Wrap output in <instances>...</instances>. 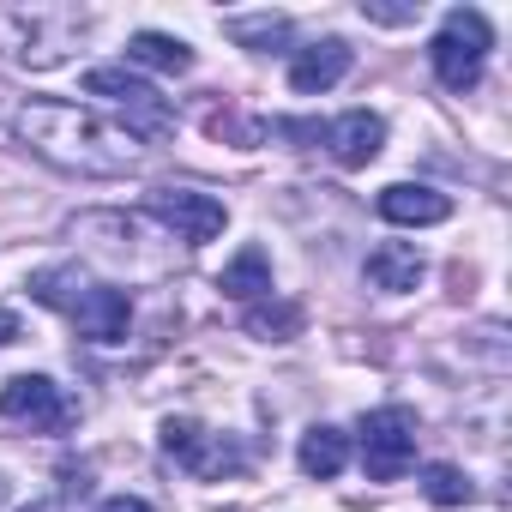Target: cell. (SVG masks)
Wrapping results in <instances>:
<instances>
[{
  "mask_svg": "<svg viewBox=\"0 0 512 512\" xmlns=\"http://www.w3.org/2000/svg\"><path fill=\"white\" fill-rule=\"evenodd\" d=\"M7 494H13V482H7V470H0V506H7Z\"/></svg>",
  "mask_w": 512,
  "mask_h": 512,
  "instance_id": "24",
  "label": "cell"
},
{
  "mask_svg": "<svg viewBox=\"0 0 512 512\" xmlns=\"http://www.w3.org/2000/svg\"><path fill=\"white\" fill-rule=\"evenodd\" d=\"M362 19H368V25H416V19H422V0H404V7H386V0H362Z\"/></svg>",
  "mask_w": 512,
  "mask_h": 512,
  "instance_id": "21",
  "label": "cell"
},
{
  "mask_svg": "<svg viewBox=\"0 0 512 512\" xmlns=\"http://www.w3.org/2000/svg\"><path fill=\"white\" fill-rule=\"evenodd\" d=\"M488 49H494V31H488V19H482L476 7H452V13L440 19L434 43H428L434 79H440L446 91H470V85L482 79V67H488Z\"/></svg>",
  "mask_w": 512,
  "mask_h": 512,
  "instance_id": "4",
  "label": "cell"
},
{
  "mask_svg": "<svg viewBox=\"0 0 512 512\" xmlns=\"http://www.w3.org/2000/svg\"><path fill=\"white\" fill-rule=\"evenodd\" d=\"M91 31V13L85 7H0V55L13 67H31V73H49L61 67Z\"/></svg>",
  "mask_w": 512,
  "mask_h": 512,
  "instance_id": "3",
  "label": "cell"
},
{
  "mask_svg": "<svg viewBox=\"0 0 512 512\" xmlns=\"http://www.w3.org/2000/svg\"><path fill=\"white\" fill-rule=\"evenodd\" d=\"M19 338H25L19 314H13V308H0V344H19Z\"/></svg>",
  "mask_w": 512,
  "mask_h": 512,
  "instance_id": "23",
  "label": "cell"
},
{
  "mask_svg": "<svg viewBox=\"0 0 512 512\" xmlns=\"http://www.w3.org/2000/svg\"><path fill=\"white\" fill-rule=\"evenodd\" d=\"M247 332H253V338L284 344V338H296V332H302V308H290V302H284V308H253V314H247Z\"/></svg>",
  "mask_w": 512,
  "mask_h": 512,
  "instance_id": "20",
  "label": "cell"
},
{
  "mask_svg": "<svg viewBox=\"0 0 512 512\" xmlns=\"http://www.w3.org/2000/svg\"><path fill=\"white\" fill-rule=\"evenodd\" d=\"M217 290L229 302H260V296H272V260H266V247H241L235 260L223 266Z\"/></svg>",
  "mask_w": 512,
  "mask_h": 512,
  "instance_id": "16",
  "label": "cell"
},
{
  "mask_svg": "<svg viewBox=\"0 0 512 512\" xmlns=\"http://www.w3.org/2000/svg\"><path fill=\"white\" fill-rule=\"evenodd\" d=\"M97 512H151V500H139V494H115V500H103Z\"/></svg>",
  "mask_w": 512,
  "mask_h": 512,
  "instance_id": "22",
  "label": "cell"
},
{
  "mask_svg": "<svg viewBox=\"0 0 512 512\" xmlns=\"http://www.w3.org/2000/svg\"><path fill=\"white\" fill-rule=\"evenodd\" d=\"M0 416L31 434H61L79 422V398H67V386H55L49 374H13L0 386Z\"/></svg>",
  "mask_w": 512,
  "mask_h": 512,
  "instance_id": "7",
  "label": "cell"
},
{
  "mask_svg": "<svg viewBox=\"0 0 512 512\" xmlns=\"http://www.w3.org/2000/svg\"><path fill=\"white\" fill-rule=\"evenodd\" d=\"M368 284L374 290H386V296H404V290H416L422 278H428V260H422V247L416 241H380L374 253H368Z\"/></svg>",
  "mask_w": 512,
  "mask_h": 512,
  "instance_id": "14",
  "label": "cell"
},
{
  "mask_svg": "<svg viewBox=\"0 0 512 512\" xmlns=\"http://www.w3.org/2000/svg\"><path fill=\"white\" fill-rule=\"evenodd\" d=\"M374 205H380L386 223H404V229H428V223L452 217V199L440 187H422V181H392V187H380Z\"/></svg>",
  "mask_w": 512,
  "mask_h": 512,
  "instance_id": "12",
  "label": "cell"
},
{
  "mask_svg": "<svg viewBox=\"0 0 512 512\" xmlns=\"http://www.w3.org/2000/svg\"><path fill=\"white\" fill-rule=\"evenodd\" d=\"M145 211H151L181 247H205V241H217L223 223H229V205H223L217 193H199V187H157Z\"/></svg>",
  "mask_w": 512,
  "mask_h": 512,
  "instance_id": "9",
  "label": "cell"
},
{
  "mask_svg": "<svg viewBox=\"0 0 512 512\" xmlns=\"http://www.w3.org/2000/svg\"><path fill=\"white\" fill-rule=\"evenodd\" d=\"M25 290H31L43 308L67 314V320L79 326V338H91V344H121L127 326H133V302H127V290L97 284V278L79 272V266H43Z\"/></svg>",
  "mask_w": 512,
  "mask_h": 512,
  "instance_id": "2",
  "label": "cell"
},
{
  "mask_svg": "<svg viewBox=\"0 0 512 512\" xmlns=\"http://www.w3.org/2000/svg\"><path fill=\"white\" fill-rule=\"evenodd\" d=\"M416 464V410L380 404L362 416V470L374 482H398Z\"/></svg>",
  "mask_w": 512,
  "mask_h": 512,
  "instance_id": "6",
  "label": "cell"
},
{
  "mask_svg": "<svg viewBox=\"0 0 512 512\" xmlns=\"http://www.w3.org/2000/svg\"><path fill=\"white\" fill-rule=\"evenodd\" d=\"M302 476H314V482H332L344 464H350V434L344 428H332V422H314L308 434H302Z\"/></svg>",
  "mask_w": 512,
  "mask_h": 512,
  "instance_id": "15",
  "label": "cell"
},
{
  "mask_svg": "<svg viewBox=\"0 0 512 512\" xmlns=\"http://www.w3.org/2000/svg\"><path fill=\"white\" fill-rule=\"evenodd\" d=\"M85 91H91V97H103L139 145H145V139L175 133V109L157 97V85H145V79H139V73H127V67H91V73H85Z\"/></svg>",
  "mask_w": 512,
  "mask_h": 512,
  "instance_id": "5",
  "label": "cell"
},
{
  "mask_svg": "<svg viewBox=\"0 0 512 512\" xmlns=\"http://www.w3.org/2000/svg\"><path fill=\"white\" fill-rule=\"evenodd\" d=\"M350 43L344 37H320V43H308V49H296V61H290V91H302V97H320V91H332L344 73H350Z\"/></svg>",
  "mask_w": 512,
  "mask_h": 512,
  "instance_id": "11",
  "label": "cell"
},
{
  "mask_svg": "<svg viewBox=\"0 0 512 512\" xmlns=\"http://www.w3.org/2000/svg\"><path fill=\"white\" fill-rule=\"evenodd\" d=\"M163 452H169L187 476H199V482H223V476H235V470H241L235 440L211 434V428H205V422H193V416H169V422H163Z\"/></svg>",
  "mask_w": 512,
  "mask_h": 512,
  "instance_id": "10",
  "label": "cell"
},
{
  "mask_svg": "<svg viewBox=\"0 0 512 512\" xmlns=\"http://www.w3.org/2000/svg\"><path fill=\"white\" fill-rule=\"evenodd\" d=\"M223 37L253 49V55H272L290 43V13H229L223 19Z\"/></svg>",
  "mask_w": 512,
  "mask_h": 512,
  "instance_id": "17",
  "label": "cell"
},
{
  "mask_svg": "<svg viewBox=\"0 0 512 512\" xmlns=\"http://www.w3.org/2000/svg\"><path fill=\"white\" fill-rule=\"evenodd\" d=\"M31 512H61V500H43V506H31Z\"/></svg>",
  "mask_w": 512,
  "mask_h": 512,
  "instance_id": "25",
  "label": "cell"
},
{
  "mask_svg": "<svg viewBox=\"0 0 512 512\" xmlns=\"http://www.w3.org/2000/svg\"><path fill=\"white\" fill-rule=\"evenodd\" d=\"M13 133L49 169L85 175V181H115V175H133L145 163V145L121 121H109V115H97L85 103H67V97H31L13 115Z\"/></svg>",
  "mask_w": 512,
  "mask_h": 512,
  "instance_id": "1",
  "label": "cell"
},
{
  "mask_svg": "<svg viewBox=\"0 0 512 512\" xmlns=\"http://www.w3.org/2000/svg\"><path fill=\"white\" fill-rule=\"evenodd\" d=\"M73 241L91 253L97 266L121 272V278H157L145 260H139V241H145V223L139 217H121V211H85L73 223Z\"/></svg>",
  "mask_w": 512,
  "mask_h": 512,
  "instance_id": "8",
  "label": "cell"
},
{
  "mask_svg": "<svg viewBox=\"0 0 512 512\" xmlns=\"http://www.w3.org/2000/svg\"><path fill=\"white\" fill-rule=\"evenodd\" d=\"M380 145H386V121H380V115H368V109H350V115L326 121V151H332L344 169L374 163V157H380Z\"/></svg>",
  "mask_w": 512,
  "mask_h": 512,
  "instance_id": "13",
  "label": "cell"
},
{
  "mask_svg": "<svg viewBox=\"0 0 512 512\" xmlns=\"http://www.w3.org/2000/svg\"><path fill=\"white\" fill-rule=\"evenodd\" d=\"M127 61L133 67H151V73H187L193 67V49L181 37H163V31H139L127 43Z\"/></svg>",
  "mask_w": 512,
  "mask_h": 512,
  "instance_id": "18",
  "label": "cell"
},
{
  "mask_svg": "<svg viewBox=\"0 0 512 512\" xmlns=\"http://www.w3.org/2000/svg\"><path fill=\"white\" fill-rule=\"evenodd\" d=\"M422 494H428L434 506H464V500H476V488H470V476H464L458 464H428V470H422Z\"/></svg>",
  "mask_w": 512,
  "mask_h": 512,
  "instance_id": "19",
  "label": "cell"
}]
</instances>
